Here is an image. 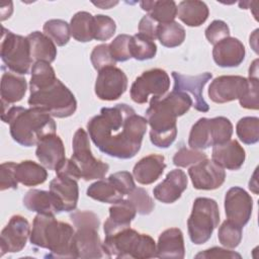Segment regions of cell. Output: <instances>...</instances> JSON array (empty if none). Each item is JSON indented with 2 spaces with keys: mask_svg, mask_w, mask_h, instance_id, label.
<instances>
[{
  "mask_svg": "<svg viewBox=\"0 0 259 259\" xmlns=\"http://www.w3.org/2000/svg\"><path fill=\"white\" fill-rule=\"evenodd\" d=\"M147 126V119L125 103L102 107L87 123L89 137L99 151L123 160L138 154Z\"/></svg>",
  "mask_w": 259,
  "mask_h": 259,
  "instance_id": "6da1fadb",
  "label": "cell"
},
{
  "mask_svg": "<svg viewBox=\"0 0 259 259\" xmlns=\"http://www.w3.org/2000/svg\"><path fill=\"white\" fill-rule=\"evenodd\" d=\"M191 106V97L181 91L172 90L165 96L152 97L146 110L151 143L158 148H169L177 136V117L185 114Z\"/></svg>",
  "mask_w": 259,
  "mask_h": 259,
  "instance_id": "7a4b0ae2",
  "label": "cell"
},
{
  "mask_svg": "<svg viewBox=\"0 0 259 259\" xmlns=\"http://www.w3.org/2000/svg\"><path fill=\"white\" fill-rule=\"evenodd\" d=\"M1 118L9 124L12 139L23 147H32L45 137L56 134L57 124L53 117L34 107L11 106L3 108Z\"/></svg>",
  "mask_w": 259,
  "mask_h": 259,
  "instance_id": "3957f363",
  "label": "cell"
},
{
  "mask_svg": "<svg viewBox=\"0 0 259 259\" xmlns=\"http://www.w3.org/2000/svg\"><path fill=\"white\" fill-rule=\"evenodd\" d=\"M74 228L55 215L37 213L32 223L30 244L36 248L48 249L49 258H77L74 247Z\"/></svg>",
  "mask_w": 259,
  "mask_h": 259,
  "instance_id": "277c9868",
  "label": "cell"
},
{
  "mask_svg": "<svg viewBox=\"0 0 259 259\" xmlns=\"http://www.w3.org/2000/svg\"><path fill=\"white\" fill-rule=\"evenodd\" d=\"M103 248L107 257L132 259L157 257V247L154 239L131 228L105 236Z\"/></svg>",
  "mask_w": 259,
  "mask_h": 259,
  "instance_id": "5b68a950",
  "label": "cell"
},
{
  "mask_svg": "<svg viewBox=\"0 0 259 259\" xmlns=\"http://www.w3.org/2000/svg\"><path fill=\"white\" fill-rule=\"evenodd\" d=\"M28 104L38 108L51 116L65 118L73 115L77 109V101L71 90L58 78L54 81L29 90Z\"/></svg>",
  "mask_w": 259,
  "mask_h": 259,
  "instance_id": "8992f818",
  "label": "cell"
},
{
  "mask_svg": "<svg viewBox=\"0 0 259 259\" xmlns=\"http://www.w3.org/2000/svg\"><path fill=\"white\" fill-rule=\"evenodd\" d=\"M220 223V209L217 201L208 197H197L187 220L188 235L191 242L201 245L207 242Z\"/></svg>",
  "mask_w": 259,
  "mask_h": 259,
  "instance_id": "52a82bcc",
  "label": "cell"
},
{
  "mask_svg": "<svg viewBox=\"0 0 259 259\" xmlns=\"http://www.w3.org/2000/svg\"><path fill=\"white\" fill-rule=\"evenodd\" d=\"M232 135L233 124L229 118L201 117L190 130L188 146L194 150H205L231 140Z\"/></svg>",
  "mask_w": 259,
  "mask_h": 259,
  "instance_id": "ba28073f",
  "label": "cell"
},
{
  "mask_svg": "<svg viewBox=\"0 0 259 259\" xmlns=\"http://www.w3.org/2000/svg\"><path fill=\"white\" fill-rule=\"evenodd\" d=\"M1 59L4 65L13 73L26 75L33 65L27 37L15 34L2 27Z\"/></svg>",
  "mask_w": 259,
  "mask_h": 259,
  "instance_id": "9c48e42d",
  "label": "cell"
},
{
  "mask_svg": "<svg viewBox=\"0 0 259 259\" xmlns=\"http://www.w3.org/2000/svg\"><path fill=\"white\" fill-rule=\"evenodd\" d=\"M72 147L73 154L71 160L77 165L85 181L102 179L105 176L109 166L92 155L89 137L82 127L78 128L74 134Z\"/></svg>",
  "mask_w": 259,
  "mask_h": 259,
  "instance_id": "30bf717a",
  "label": "cell"
},
{
  "mask_svg": "<svg viewBox=\"0 0 259 259\" xmlns=\"http://www.w3.org/2000/svg\"><path fill=\"white\" fill-rule=\"evenodd\" d=\"M170 87V78L163 69L155 68L143 72L131 86L130 94L134 102L144 104L149 95L162 97Z\"/></svg>",
  "mask_w": 259,
  "mask_h": 259,
  "instance_id": "8fae6325",
  "label": "cell"
},
{
  "mask_svg": "<svg viewBox=\"0 0 259 259\" xmlns=\"http://www.w3.org/2000/svg\"><path fill=\"white\" fill-rule=\"evenodd\" d=\"M126 89L127 77L121 69L109 66L98 72L94 91L99 99L105 101L116 100Z\"/></svg>",
  "mask_w": 259,
  "mask_h": 259,
  "instance_id": "7c38bea8",
  "label": "cell"
},
{
  "mask_svg": "<svg viewBox=\"0 0 259 259\" xmlns=\"http://www.w3.org/2000/svg\"><path fill=\"white\" fill-rule=\"evenodd\" d=\"M249 80L238 75H223L214 78L208 86V97L214 103H227L240 99L248 88Z\"/></svg>",
  "mask_w": 259,
  "mask_h": 259,
  "instance_id": "4fadbf2b",
  "label": "cell"
},
{
  "mask_svg": "<svg viewBox=\"0 0 259 259\" xmlns=\"http://www.w3.org/2000/svg\"><path fill=\"white\" fill-rule=\"evenodd\" d=\"M28 221L19 214L12 215L0 235V256L21 251L30 237Z\"/></svg>",
  "mask_w": 259,
  "mask_h": 259,
  "instance_id": "5bb4252c",
  "label": "cell"
},
{
  "mask_svg": "<svg viewBox=\"0 0 259 259\" xmlns=\"http://www.w3.org/2000/svg\"><path fill=\"white\" fill-rule=\"evenodd\" d=\"M172 77L174 80V91H181L192 96V106L200 112H207L209 105L202 96L203 87L212 78L211 73L204 72L196 76L183 75L179 72L173 71Z\"/></svg>",
  "mask_w": 259,
  "mask_h": 259,
  "instance_id": "9a60e30c",
  "label": "cell"
},
{
  "mask_svg": "<svg viewBox=\"0 0 259 259\" xmlns=\"http://www.w3.org/2000/svg\"><path fill=\"white\" fill-rule=\"evenodd\" d=\"M192 185L199 190H214L223 185L226 172L222 166L207 158L192 165L188 169Z\"/></svg>",
  "mask_w": 259,
  "mask_h": 259,
  "instance_id": "2e32d148",
  "label": "cell"
},
{
  "mask_svg": "<svg viewBox=\"0 0 259 259\" xmlns=\"http://www.w3.org/2000/svg\"><path fill=\"white\" fill-rule=\"evenodd\" d=\"M253 209L251 195L242 187L234 186L225 195V212L227 219L240 227H244L250 221Z\"/></svg>",
  "mask_w": 259,
  "mask_h": 259,
  "instance_id": "e0dca14e",
  "label": "cell"
},
{
  "mask_svg": "<svg viewBox=\"0 0 259 259\" xmlns=\"http://www.w3.org/2000/svg\"><path fill=\"white\" fill-rule=\"evenodd\" d=\"M74 247L77 258L97 259L107 257L98 235V228L80 227L74 234Z\"/></svg>",
  "mask_w": 259,
  "mask_h": 259,
  "instance_id": "ac0fdd59",
  "label": "cell"
},
{
  "mask_svg": "<svg viewBox=\"0 0 259 259\" xmlns=\"http://www.w3.org/2000/svg\"><path fill=\"white\" fill-rule=\"evenodd\" d=\"M245 55L246 50L242 41L232 36L215 44L212 50L213 61L222 68L238 67L243 63Z\"/></svg>",
  "mask_w": 259,
  "mask_h": 259,
  "instance_id": "d6986e66",
  "label": "cell"
},
{
  "mask_svg": "<svg viewBox=\"0 0 259 259\" xmlns=\"http://www.w3.org/2000/svg\"><path fill=\"white\" fill-rule=\"evenodd\" d=\"M35 156L45 168L56 171L66 159L62 139L56 134L45 137L36 145Z\"/></svg>",
  "mask_w": 259,
  "mask_h": 259,
  "instance_id": "ffe728a7",
  "label": "cell"
},
{
  "mask_svg": "<svg viewBox=\"0 0 259 259\" xmlns=\"http://www.w3.org/2000/svg\"><path fill=\"white\" fill-rule=\"evenodd\" d=\"M188 179L184 171L180 169L171 170L153 189L154 196L163 203H173L178 200L181 194L186 190Z\"/></svg>",
  "mask_w": 259,
  "mask_h": 259,
  "instance_id": "44dd1931",
  "label": "cell"
},
{
  "mask_svg": "<svg viewBox=\"0 0 259 259\" xmlns=\"http://www.w3.org/2000/svg\"><path fill=\"white\" fill-rule=\"evenodd\" d=\"M78 180L69 176H58L50 182V191L58 200L62 211H73L79 198Z\"/></svg>",
  "mask_w": 259,
  "mask_h": 259,
  "instance_id": "7402d4cb",
  "label": "cell"
},
{
  "mask_svg": "<svg viewBox=\"0 0 259 259\" xmlns=\"http://www.w3.org/2000/svg\"><path fill=\"white\" fill-rule=\"evenodd\" d=\"M246 159V153L237 140H229L212 147L211 160L228 170L240 169Z\"/></svg>",
  "mask_w": 259,
  "mask_h": 259,
  "instance_id": "603a6c76",
  "label": "cell"
},
{
  "mask_svg": "<svg viewBox=\"0 0 259 259\" xmlns=\"http://www.w3.org/2000/svg\"><path fill=\"white\" fill-rule=\"evenodd\" d=\"M137 209L128 199H121L109 207V217L104 222L103 231L105 236L112 235L118 231L130 228L132 221L136 218Z\"/></svg>",
  "mask_w": 259,
  "mask_h": 259,
  "instance_id": "cb8c5ba5",
  "label": "cell"
},
{
  "mask_svg": "<svg viewBox=\"0 0 259 259\" xmlns=\"http://www.w3.org/2000/svg\"><path fill=\"white\" fill-rule=\"evenodd\" d=\"M162 155L151 154L142 158L133 169L134 178L143 185L152 184L163 174L166 164Z\"/></svg>",
  "mask_w": 259,
  "mask_h": 259,
  "instance_id": "d4e9b609",
  "label": "cell"
},
{
  "mask_svg": "<svg viewBox=\"0 0 259 259\" xmlns=\"http://www.w3.org/2000/svg\"><path fill=\"white\" fill-rule=\"evenodd\" d=\"M157 247L158 258H184L185 247L183 234L178 228H170L159 236Z\"/></svg>",
  "mask_w": 259,
  "mask_h": 259,
  "instance_id": "484cf974",
  "label": "cell"
},
{
  "mask_svg": "<svg viewBox=\"0 0 259 259\" xmlns=\"http://www.w3.org/2000/svg\"><path fill=\"white\" fill-rule=\"evenodd\" d=\"M22 201L28 210L37 213L55 215L62 212L58 200L51 191L30 189L25 193Z\"/></svg>",
  "mask_w": 259,
  "mask_h": 259,
  "instance_id": "4316f807",
  "label": "cell"
},
{
  "mask_svg": "<svg viewBox=\"0 0 259 259\" xmlns=\"http://www.w3.org/2000/svg\"><path fill=\"white\" fill-rule=\"evenodd\" d=\"M88 197L105 203H115L125 195L112 177L106 179H98L87 188Z\"/></svg>",
  "mask_w": 259,
  "mask_h": 259,
  "instance_id": "83f0119b",
  "label": "cell"
},
{
  "mask_svg": "<svg viewBox=\"0 0 259 259\" xmlns=\"http://www.w3.org/2000/svg\"><path fill=\"white\" fill-rule=\"evenodd\" d=\"M30 47V55L33 64L36 62H47L51 64L57 57V47L55 42L44 32L33 31L27 36Z\"/></svg>",
  "mask_w": 259,
  "mask_h": 259,
  "instance_id": "f1b7e54d",
  "label": "cell"
},
{
  "mask_svg": "<svg viewBox=\"0 0 259 259\" xmlns=\"http://www.w3.org/2000/svg\"><path fill=\"white\" fill-rule=\"evenodd\" d=\"M209 10L202 1L184 0L177 6L178 18L187 26L197 27L204 23L208 17Z\"/></svg>",
  "mask_w": 259,
  "mask_h": 259,
  "instance_id": "f546056e",
  "label": "cell"
},
{
  "mask_svg": "<svg viewBox=\"0 0 259 259\" xmlns=\"http://www.w3.org/2000/svg\"><path fill=\"white\" fill-rule=\"evenodd\" d=\"M27 83L23 77L10 72H4L1 77L2 105H9L20 101L26 92Z\"/></svg>",
  "mask_w": 259,
  "mask_h": 259,
  "instance_id": "4dcf8cb0",
  "label": "cell"
},
{
  "mask_svg": "<svg viewBox=\"0 0 259 259\" xmlns=\"http://www.w3.org/2000/svg\"><path fill=\"white\" fill-rule=\"evenodd\" d=\"M15 176L19 183L30 187L42 184L48 178V172L42 165L31 160H24L16 165Z\"/></svg>",
  "mask_w": 259,
  "mask_h": 259,
  "instance_id": "1f68e13d",
  "label": "cell"
},
{
  "mask_svg": "<svg viewBox=\"0 0 259 259\" xmlns=\"http://www.w3.org/2000/svg\"><path fill=\"white\" fill-rule=\"evenodd\" d=\"M140 6L159 24L172 22L177 16V5L172 0L141 1Z\"/></svg>",
  "mask_w": 259,
  "mask_h": 259,
  "instance_id": "d6a6232c",
  "label": "cell"
},
{
  "mask_svg": "<svg viewBox=\"0 0 259 259\" xmlns=\"http://www.w3.org/2000/svg\"><path fill=\"white\" fill-rule=\"evenodd\" d=\"M71 35L80 42L94 39V16L87 11H79L70 21Z\"/></svg>",
  "mask_w": 259,
  "mask_h": 259,
  "instance_id": "836d02e7",
  "label": "cell"
},
{
  "mask_svg": "<svg viewBox=\"0 0 259 259\" xmlns=\"http://www.w3.org/2000/svg\"><path fill=\"white\" fill-rule=\"evenodd\" d=\"M157 38L166 48H176L184 41L185 29L176 21L161 23L157 27Z\"/></svg>",
  "mask_w": 259,
  "mask_h": 259,
  "instance_id": "e575fe53",
  "label": "cell"
},
{
  "mask_svg": "<svg viewBox=\"0 0 259 259\" xmlns=\"http://www.w3.org/2000/svg\"><path fill=\"white\" fill-rule=\"evenodd\" d=\"M130 53L131 57L138 61L151 60L157 54V46L154 40L138 32L131 36Z\"/></svg>",
  "mask_w": 259,
  "mask_h": 259,
  "instance_id": "d590c367",
  "label": "cell"
},
{
  "mask_svg": "<svg viewBox=\"0 0 259 259\" xmlns=\"http://www.w3.org/2000/svg\"><path fill=\"white\" fill-rule=\"evenodd\" d=\"M42 29L44 33L58 47L67 45L71 36L70 24L62 19H50L46 21Z\"/></svg>",
  "mask_w": 259,
  "mask_h": 259,
  "instance_id": "8d00e7d4",
  "label": "cell"
},
{
  "mask_svg": "<svg viewBox=\"0 0 259 259\" xmlns=\"http://www.w3.org/2000/svg\"><path fill=\"white\" fill-rule=\"evenodd\" d=\"M236 133L240 141L246 145H254L259 141V118L245 116L236 125Z\"/></svg>",
  "mask_w": 259,
  "mask_h": 259,
  "instance_id": "74e56055",
  "label": "cell"
},
{
  "mask_svg": "<svg viewBox=\"0 0 259 259\" xmlns=\"http://www.w3.org/2000/svg\"><path fill=\"white\" fill-rule=\"evenodd\" d=\"M242 227L236 225L230 220H226L219 228L218 239L220 243L228 249L237 248L242 241Z\"/></svg>",
  "mask_w": 259,
  "mask_h": 259,
  "instance_id": "f35d334b",
  "label": "cell"
},
{
  "mask_svg": "<svg viewBox=\"0 0 259 259\" xmlns=\"http://www.w3.org/2000/svg\"><path fill=\"white\" fill-rule=\"evenodd\" d=\"M57 79L54 68L47 62H36L31 67L29 90L36 89Z\"/></svg>",
  "mask_w": 259,
  "mask_h": 259,
  "instance_id": "ab89813d",
  "label": "cell"
},
{
  "mask_svg": "<svg viewBox=\"0 0 259 259\" xmlns=\"http://www.w3.org/2000/svg\"><path fill=\"white\" fill-rule=\"evenodd\" d=\"M127 199L136 207L137 213L142 215L150 214L155 207L153 198L148 194L147 190L142 187H135L127 194Z\"/></svg>",
  "mask_w": 259,
  "mask_h": 259,
  "instance_id": "60d3db41",
  "label": "cell"
},
{
  "mask_svg": "<svg viewBox=\"0 0 259 259\" xmlns=\"http://www.w3.org/2000/svg\"><path fill=\"white\" fill-rule=\"evenodd\" d=\"M116 24L114 20L103 14L94 15V39L105 41L115 33Z\"/></svg>",
  "mask_w": 259,
  "mask_h": 259,
  "instance_id": "b9f144b4",
  "label": "cell"
},
{
  "mask_svg": "<svg viewBox=\"0 0 259 259\" xmlns=\"http://www.w3.org/2000/svg\"><path fill=\"white\" fill-rule=\"evenodd\" d=\"M206 158V154L200 150L187 149L183 147L175 153L173 157V164L177 167H189Z\"/></svg>",
  "mask_w": 259,
  "mask_h": 259,
  "instance_id": "7bdbcfd3",
  "label": "cell"
},
{
  "mask_svg": "<svg viewBox=\"0 0 259 259\" xmlns=\"http://www.w3.org/2000/svg\"><path fill=\"white\" fill-rule=\"evenodd\" d=\"M90 60L93 68L98 72L106 67L115 66L116 63L110 54L109 45L107 44H101L94 47L90 55Z\"/></svg>",
  "mask_w": 259,
  "mask_h": 259,
  "instance_id": "ee69618b",
  "label": "cell"
},
{
  "mask_svg": "<svg viewBox=\"0 0 259 259\" xmlns=\"http://www.w3.org/2000/svg\"><path fill=\"white\" fill-rule=\"evenodd\" d=\"M130 40L131 35L118 34L109 44V51L115 62H125L132 58L130 53Z\"/></svg>",
  "mask_w": 259,
  "mask_h": 259,
  "instance_id": "f6af8a7d",
  "label": "cell"
},
{
  "mask_svg": "<svg viewBox=\"0 0 259 259\" xmlns=\"http://www.w3.org/2000/svg\"><path fill=\"white\" fill-rule=\"evenodd\" d=\"M15 162H5L1 164L0 167V190L4 191L6 189H17L18 181L15 176L16 169Z\"/></svg>",
  "mask_w": 259,
  "mask_h": 259,
  "instance_id": "bcb514c9",
  "label": "cell"
},
{
  "mask_svg": "<svg viewBox=\"0 0 259 259\" xmlns=\"http://www.w3.org/2000/svg\"><path fill=\"white\" fill-rule=\"evenodd\" d=\"M205 37L209 44L215 45L222 39L230 36V28L228 24L223 20H213L204 31Z\"/></svg>",
  "mask_w": 259,
  "mask_h": 259,
  "instance_id": "7dc6e473",
  "label": "cell"
},
{
  "mask_svg": "<svg viewBox=\"0 0 259 259\" xmlns=\"http://www.w3.org/2000/svg\"><path fill=\"white\" fill-rule=\"evenodd\" d=\"M249 84L248 88L245 92V94L239 99L240 105L246 109H253L257 110L259 107L258 102V89H259V83L258 79L248 78Z\"/></svg>",
  "mask_w": 259,
  "mask_h": 259,
  "instance_id": "c3c4849f",
  "label": "cell"
},
{
  "mask_svg": "<svg viewBox=\"0 0 259 259\" xmlns=\"http://www.w3.org/2000/svg\"><path fill=\"white\" fill-rule=\"evenodd\" d=\"M70 219L73 222L75 228L80 227H95L99 229V219L98 217L90 210H77L70 214Z\"/></svg>",
  "mask_w": 259,
  "mask_h": 259,
  "instance_id": "681fc988",
  "label": "cell"
},
{
  "mask_svg": "<svg viewBox=\"0 0 259 259\" xmlns=\"http://www.w3.org/2000/svg\"><path fill=\"white\" fill-rule=\"evenodd\" d=\"M195 258H229V259H241L242 256L235 252L228 250L227 248H221V247H212L209 249H206L204 251L199 252L195 255Z\"/></svg>",
  "mask_w": 259,
  "mask_h": 259,
  "instance_id": "f907efd6",
  "label": "cell"
},
{
  "mask_svg": "<svg viewBox=\"0 0 259 259\" xmlns=\"http://www.w3.org/2000/svg\"><path fill=\"white\" fill-rule=\"evenodd\" d=\"M109 176L113 178V180L117 183V185L120 187V189L123 191L125 195H127L136 187L134 177L127 171L115 172Z\"/></svg>",
  "mask_w": 259,
  "mask_h": 259,
  "instance_id": "816d5d0a",
  "label": "cell"
},
{
  "mask_svg": "<svg viewBox=\"0 0 259 259\" xmlns=\"http://www.w3.org/2000/svg\"><path fill=\"white\" fill-rule=\"evenodd\" d=\"M158 24V22H156L147 14L143 16L139 22V33L145 35L152 40H155L157 38Z\"/></svg>",
  "mask_w": 259,
  "mask_h": 259,
  "instance_id": "f5cc1de1",
  "label": "cell"
},
{
  "mask_svg": "<svg viewBox=\"0 0 259 259\" xmlns=\"http://www.w3.org/2000/svg\"><path fill=\"white\" fill-rule=\"evenodd\" d=\"M56 173L58 176H69L76 180L82 178L79 168L71 159H65V161L57 168Z\"/></svg>",
  "mask_w": 259,
  "mask_h": 259,
  "instance_id": "db71d44e",
  "label": "cell"
},
{
  "mask_svg": "<svg viewBox=\"0 0 259 259\" xmlns=\"http://www.w3.org/2000/svg\"><path fill=\"white\" fill-rule=\"evenodd\" d=\"M13 11L12 2H3L0 6V14H1V20H5L6 18H9L11 13Z\"/></svg>",
  "mask_w": 259,
  "mask_h": 259,
  "instance_id": "11a10c76",
  "label": "cell"
},
{
  "mask_svg": "<svg viewBox=\"0 0 259 259\" xmlns=\"http://www.w3.org/2000/svg\"><path fill=\"white\" fill-rule=\"evenodd\" d=\"M257 63L258 60H255L252 65L249 68V78H253V79H258V68H257Z\"/></svg>",
  "mask_w": 259,
  "mask_h": 259,
  "instance_id": "9f6ffc18",
  "label": "cell"
},
{
  "mask_svg": "<svg viewBox=\"0 0 259 259\" xmlns=\"http://www.w3.org/2000/svg\"><path fill=\"white\" fill-rule=\"evenodd\" d=\"M118 2H93L94 5L100 7L101 9H109L111 6H114L115 4H117Z\"/></svg>",
  "mask_w": 259,
  "mask_h": 259,
  "instance_id": "6f0895ef",
  "label": "cell"
}]
</instances>
